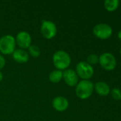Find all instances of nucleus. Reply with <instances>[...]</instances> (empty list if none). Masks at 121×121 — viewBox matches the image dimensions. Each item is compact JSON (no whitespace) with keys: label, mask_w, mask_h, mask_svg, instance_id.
I'll use <instances>...</instances> for the list:
<instances>
[{"label":"nucleus","mask_w":121,"mask_h":121,"mask_svg":"<svg viewBox=\"0 0 121 121\" xmlns=\"http://www.w3.org/2000/svg\"><path fill=\"white\" fill-rule=\"evenodd\" d=\"M52 61L56 69L64 71L65 69H68L71 63V58L67 52L60 50L56 51L53 53Z\"/></svg>","instance_id":"1"},{"label":"nucleus","mask_w":121,"mask_h":121,"mask_svg":"<svg viewBox=\"0 0 121 121\" xmlns=\"http://www.w3.org/2000/svg\"><path fill=\"white\" fill-rule=\"evenodd\" d=\"M94 91V84L90 80H81L76 86V94L80 99L85 100L91 97Z\"/></svg>","instance_id":"2"},{"label":"nucleus","mask_w":121,"mask_h":121,"mask_svg":"<svg viewBox=\"0 0 121 121\" xmlns=\"http://www.w3.org/2000/svg\"><path fill=\"white\" fill-rule=\"evenodd\" d=\"M15 38L11 35H5L0 38V52L3 55H12L16 50Z\"/></svg>","instance_id":"3"},{"label":"nucleus","mask_w":121,"mask_h":121,"mask_svg":"<svg viewBox=\"0 0 121 121\" xmlns=\"http://www.w3.org/2000/svg\"><path fill=\"white\" fill-rule=\"evenodd\" d=\"M40 30L43 37L47 40L53 38L56 35L58 31L56 25L49 20H43L41 21Z\"/></svg>","instance_id":"4"},{"label":"nucleus","mask_w":121,"mask_h":121,"mask_svg":"<svg viewBox=\"0 0 121 121\" xmlns=\"http://www.w3.org/2000/svg\"><path fill=\"white\" fill-rule=\"evenodd\" d=\"M76 72L82 80L90 79L94 74V69L91 65L84 61L78 62L76 67Z\"/></svg>","instance_id":"5"},{"label":"nucleus","mask_w":121,"mask_h":121,"mask_svg":"<svg viewBox=\"0 0 121 121\" xmlns=\"http://www.w3.org/2000/svg\"><path fill=\"white\" fill-rule=\"evenodd\" d=\"M93 33L96 38L101 40H106L112 35L113 29L108 24L98 23L94 26Z\"/></svg>","instance_id":"6"},{"label":"nucleus","mask_w":121,"mask_h":121,"mask_svg":"<svg viewBox=\"0 0 121 121\" xmlns=\"http://www.w3.org/2000/svg\"><path fill=\"white\" fill-rule=\"evenodd\" d=\"M98 62L104 69L108 71L113 70L117 65L115 56L110 52H105L99 56Z\"/></svg>","instance_id":"7"},{"label":"nucleus","mask_w":121,"mask_h":121,"mask_svg":"<svg viewBox=\"0 0 121 121\" xmlns=\"http://www.w3.org/2000/svg\"><path fill=\"white\" fill-rule=\"evenodd\" d=\"M16 44L20 48V49H28L31 45V36L27 31L19 32L15 38Z\"/></svg>","instance_id":"8"},{"label":"nucleus","mask_w":121,"mask_h":121,"mask_svg":"<svg viewBox=\"0 0 121 121\" xmlns=\"http://www.w3.org/2000/svg\"><path fill=\"white\" fill-rule=\"evenodd\" d=\"M78 78L76 71L73 69H66L63 71V79L68 86H76L78 83Z\"/></svg>","instance_id":"9"},{"label":"nucleus","mask_w":121,"mask_h":121,"mask_svg":"<svg viewBox=\"0 0 121 121\" xmlns=\"http://www.w3.org/2000/svg\"><path fill=\"white\" fill-rule=\"evenodd\" d=\"M52 106L56 111L63 112L68 109L69 106V102L66 98L58 96L53 99L52 101Z\"/></svg>","instance_id":"10"},{"label":"nucleus","mask_w":121,"mask_h":121,"mask_svg":"<svg viewBox=\"0 0 121 121\" xmlns=\"http://www.w3.org/2000/svg\"><path fill=\"white\" fill-rule=\"evenodd\" d=\"M14 60L19 64H24L29 60V55L27 51L23 49H16L12 53Z\"/></svg>","instance_id":"11"},{"label":"nucleus","mask_w":121,"mask_h":121,"mask_svg":"<svg viewBox=\"0 0 121 121\" xmlns=\"http://www.w3.org/2000/svg\"><path fill=\"white\" fill-rule=\"evenodd\" d=\"M94 89L96 92L101 96H106L108 95L111 91L110 86H108V84L103 82H97L94 85Z\"/></svg>","instance_id":"12"},{"label":"nucleus","mask_w":121,"mask_h":121,"mask_svg":"<svg viewBox=\"0 0 121 121\" xmlns=\"http://www.w3.org/2000/svg\"><path fill=\"white\" fill-rule=\"evenodd\" d=\"M48 79L52 83H58L63 79V71L55 69L50 72Z\"/></svg>","instance_id":"13"},{"label":"nucleus","mask_w":121,"mask_h":121,"mask_svg":"<svg viewBox=\"0 0 121 121\" xmlns=\"http://www.w3.org/2000/svg\"><path fill=\"white\" fill-rule=\"evenodd\" d=\"M120 4V1L118 0H106L104 1V7L105 9L110 12L116 11Z\"/></svg>","instance_id":"14"},{"label":"nucleus","mask_w":121,"mask_h":121,"mask_svg":"<svg viewBox=\"0 0 121 121\" xmlns=\"http://www.w3.org/2000/svg\"><path fill=\"white\" fill-rule=\"evenodd\" d=\"M28 53L32 57L37 58L41 55V50L40 48L35 45H31L28 48Z\"/></svg>","instance_id":"15"},{"label":"nucleus","mask_w":121,"mask_h":121,"mask_svg":"<svg viewBox=\"0 0 121 121\" xmlns=\"http://www.w3.org/2000/svg\"><path fill=\"white\" fill-rule=\"evenodd\" d=\"M99 62V56H98L96 54H91L87 57L86 59V62L88 63L90 65H96Z\"/></svg>","instance_id":"16"},{"label":"nucleus","mask_w":121,"mask_h":121,"mask_svg":"<svg viewBox=\"0 0 121 121\" xmlns=\"http://www.w3.org/2000/svg\"><path fill=\"white\" fill-rule=\"evenodd\" d=\"M111 96L115 100H117V101L121 100V90L118 88L113 89L111 91Z\"/></svg>","instance_id":"17"},{"label":"nucleus","mask_w":121,"mask_h":121,"mask_svg":"<svg viewBox=\"0 0 121 121\" xmlns=\"http://www.w3.org/2000/svg\"><path fill=\"white\" fill-rule=\"evenodd\" d=\"M5 65H6V60H5V58L1 55H0V69H3Z\"/></svg>","instance_id":"18"},{"label":"nucleus","mask_w":121,"mask_h":121,"mask_svg":"<svg viewBox=\"0 0 121 121\" xmlns=\"http://www.w3.org/2000/svg\"><path fill=\"white\" fill-rule=\"evenodd\" d=\"M3 74H2V73H1V72L0 71V82L3 80Z\"/></svg>","instance_id":"19"},{"label":"nucleus","mask_w":121,"mask_h":121,"mask_svg":"<svg viewBox=\"0 0 121 121\" xmlns=\"http://www.w3.org/2000/svg\"><path fill=\"white\" fill-rule=\"evenodd\" d=\"M118 37L119 40H121V30L119 31V33H118Z\"/></svg>","instance_id":"20"},{"label":"nucleus","mask_w":121,"mask_h":121,"mask_svg":"<svg viewBox=\"0 0 121 121\" xmlns=\"http://www.w3.org/2000/svg\"><path fill=\"white\" fill-rule=\"evenodd\" d=\"M120 53H121V50H120Z\"/></svg>","instance_id":"21"}]
</instances>
